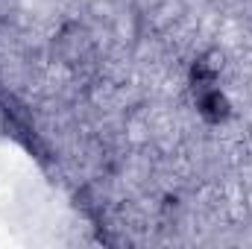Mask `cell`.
Instances as JSON below:
<instances>
[{
    "mask_svg": "<svg viewBox=\"0 0 252 249\" xmlns=\"http://www.w3.org/2000/svg\"><path fill=\"white\" fill-rule=\"evenodd\" d=\"M199 112H202L205 121L217 124V121H223V118L229 115V103H226V97H223L217 88H205L202 97H199Z\"/></svg>",
    "mask_w": 252,
    "mask_h": 249,
    "instance_id": "obj_1",
    "label": "cell"
},
{
    "mask_svg": "<svg viewBox=\"0 0 252 249\" xmlns=\"http://www.w3.org/2000/svg\"><path fill=\"white\" fill-rule=\"evenodd\" d=\"M190 79H193V85H196L199 91H205V88H214L217 70H214V64H211V62L199 59V62L193 64V70H190Z\"/></svg>",
    "mask_w": 252,
    "mask_h": 249,
    "instance_id": "obj_2",
    "label": "cell"
}]
</instances>
